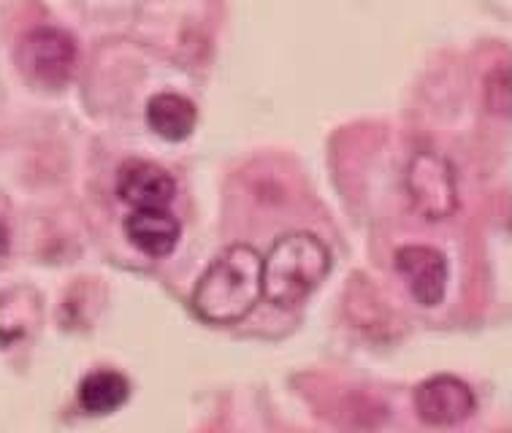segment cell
Instances as JSON below:
<instances>
[{"label":"cell","instance_id":"6da1fadb","mask_svg":"<svg viewBox=\"0 0 512 433\" xmlns=\"http://www.w3.org/2000/svg\"><path fill=\"white\" fill-rule=\"evenodd\" d=\"M261 252L250 244H231L217 255L193 290V309L212 325L244 320L263 295Z\"/></svg>","mask_w":512,"mask_h":433},{"label":"cell","instance_id":"7a4b0ae2","mask_svg":"<svg viewBox=\"0 0 512 433\" xmlns=\"http://www.w3.org/2000/svg\"><path fill=\"white\" fill-rule=\"evenodd\" d=\"M331 271V252L315 233L293 231L274 241L263 258V295L277 309H293L315 293Z\"/></svg>","mask_w":512,"mask_h":433},{"label":"cell","instance_id":"3957f363","mask_svg":"<svg viewBox=\"0 0 512 433\" xmlns=\"http://www.w3.org/2000/svg\"><path fill=\"white\" fill-rule=\"evenodd\" d=\"M79 49L66 30L41 25L19 38L17 65L22 76L44 90H60L74 79Z\"/></svg>","mask_w":512,"mask_h":433},{"label":"cell","instance_id":"277c9868","mask_svg":"<svg viewBox=\"0 0 512 433\" xmlns=\"http://www.w3.org/2000/svg\"><path fill=\"white\" fill-rule=\"evenodd\" d=\"M404 190H407L412 212L426 222H442L456 214V171L450 166V160L434 149H423L418 155H412L407 174H404Z\"/></svg>","mask_w":512,"mask_h":433},{"label":"cell","instance_id":"5b68a950","mask_svg":"<svg viewBox=\"0 0 512 433\" xmlns=\"http://www.w3.org/2000/svg\"><path fill=\"white\" fill-rule=\"evenodd\" d=\"M415 412L426 425L450 428L464 423L475 412V393L464 379L437 374L415 387Z\"/></svg>","mask_w":512,"mask_h":433},{"label":"cell","instance_id":"8992f818","mask_svg":"<svg viewBox=\"0 0 512 433\" xmlns=\"http://www.w3.org/2000/svg\"><path fill=\"white\" fill-rule=\"evenodd\" d=\"M396 271H399L412 298L426 309H434L445 301L447 293V258L434 247L410 244L396 249Z\"/></svg>","mask_w":512,"mask_h":433},{"label":"cell","instance_id":"52a82bcc","mask_svg":"<svg viewBox=\"0 0 512 433\" xmlns=\"http://www.w3.org/2000/svg\"><path fill=\"white\" fill-rule=\"evenodd\" d=\"M117 195L133 209H168L177 198V182L149 160H128L117 171Z\"/></svg>","mask_w":512,"mask_h":433},{"label":"cell","instance_id":"ba28073f","mask_svg":"<svg viewBox=\"0 0 512 433\" xmlns=\"http://www.w3.org/2000/svg\"><path fill=\"white\" fill-rule=\"evenodd\" d=\"M125 236L147 258H166L177 249L182 225L168 209H133L125 217Z\"/></svg>","mask_w":512,"mask_h":433},{"label":"cell","instance_id":"9c48e42d","mask_svg":"<svg viewBox=\"0 0 512 433\" xmlns=\"http://www.w3.org/2000/svg\"><path fill=\"white\" fill-rule=\"evenodd\" d=\"M76 398H79V406H82L87 415H112L120 406L128 404V398H131V382L120 371L98 369L79 382Z\"/></svg>","mask_w":512,"mask_h":433},{"label":"cell","instance_id":"30bf717a","mask_svg":"<svg viewBox=\"0 0 512 433\" xmlns=\"http://www.w3.org/2000/svg\"><path fill=\"white\" fill-rule=\"evenodd\" d=\"M149 128L166 141H185L196 130V103L179 93H160L147 103Z\"/></svg>","mask_w":512,"mask_h":433},{"label":"cell","instance_id":"8fae6325","mask_svg":"<svg viewBox=\"0 0 512 433\" xmlns=\"http://www.w3.org/2000/svg\"><path fill=\"white\" fill-rule=\"evenodd\" d=\"M9 252V231H6V225L0 222V258Z\"/></svg>","mask_w":512,"mask_h":433}]
</instances>
